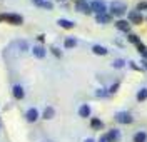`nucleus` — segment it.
Returning <instances> with one entry per match:
<instances>
[{"label": "nucleus", "instance_id": "1", "mask_svg": "<svg viewBox=\"0 0 147 142\" xmlns=\"http://www.w3.org/2000/svg\"><path fill=\"white\" fill-rule=\"evenodd\" d=\"M129 12L127 3L122 2V0H112L109 3V13L112 17H117V19H122L125 13Z\"/></svg>", "mask_w": 147, "mask_h": 142}, {"label": "nucleus", "instance_id": "2", "mask_svg": "<svg viewBox=\"0 0 147 142\" xmlns=\"http://www.w3.org/2000/svg\"><path fill=\"white\" fill-rule=\"evenodd\" d=\"M114 120L117 124H122V125H129V124L134 122V117H132V114L129 110H119L114 115Z\"/></svg>", "mask_w": 147, "mask_h": 142}, {"label": "nucleus", "instance_id": "11", "mask_svg": "<svg viewBox=\"0 0 147 142\" xmlns=\"http://www.w3.org/2000/svg\"><path fill=\"white\" fill-rule=\"evenodd\" d=\"M12 94H13V97H15L17 100H22V99L25 97V90H24V87H22V85L15 84L13 87H12Z\"/></svg>", "mask_w": 147, "mask_h": 142}, {"label": "nucleus", "instance_id": "16", "mask_svg": "<svg viewBox=\"0 0 147 142\" xmlns=\"http://www.w3.org/2000/svg\"><path fill=\"white\" fill-rule=\"evenodd\" d=\"M42 117H44L45 120L54 119V117H55V109H54V107H50V105H49V107H45V109H44V112H42Z\"/></svg>", "mask_w": 147, "mask_h": 142}, {"label": "nucleus", "instance_id": "28", "mask_svg": "<svg viewBox=\"0 0 147 142\" xmlns=\"http://www.w3.org/2000/svg\"><path fill=\"white\" fill-rule=\"evenodd\" d=\"M129 67H130L132 70H137V72H142V67L139 65L137 62H134V60H130V62H129Z\"/></svg>", "mask_w": 147, "mask_h": 142}, {"label": "nucleus", "instance_id": "22", "mask_svg": "<svg viewBox=\"0 0 147 142\" xmlns=\"http://www.w3.org/2000/svg\"><path fill=\"white\" fill-rule=\"evenodd\" d=\"M136 48H137L139 54L142 55V59H144V60H147V45H144V44L140 42V44H137V45H136Z\"/></svg>", "mask_w": 147, "mask_h": 142}, {"label": "nucleus", "instance_id": "7", "mask_svg": "<svg viewBox=\"0 0 147 142\" xmlns=\"http://www.w3.org/2000/svg\"><path fill=\"white\" fill-rule=\"evenodd\" d=\"M75 10L80 12V13H85V15H90V3L89 2H75Z\"/></svg>", "mask_w": 147, "mask_h": 142}, {"label": "nucleus", "instance_id": "19", "mask_svg": "<svg viewBox=\"0 0 147 142\" xmlns=\"http://www.w3.org/2000/svg\"><path fill=\"white\" fill-rule=\"evenodd\" d=\"M57 24H59V27H62V28H67V30H70V28H74V24L72 20H69V19H59L57 20Z\"/></svg>", "mask_w": 147, "mask_h": 142}, {"label": "nucleus", "instance_id": "13", "mask_svg": "<svg viewBox=\"0 0 147 142\" xmlns=\"http://www.w3.org/2000/svg\"><path fill=\"white\" fill-rule=\"evenodd\" d=\"M32 54H34L35 59H44V57L47 55V50H45L44 45H35V47L32 48Z\"/></svg>", "mask_w": 147, "mask_h": 142}, {"label": "nucleus", "instance_id": "37", "mask_svg": "<svg viewBox=\"0 0 147 142\" xmlns=\"http://www.w3.org/2000/svg\"><path fill=\"white\" fill-rule=\"evenodd\" d=\"M146 20H147V19H146Z\"/></svg>", "mask_w": 147, "mask_h": 142}, {"label": "nucleus", "instance_id": "29", "mask_svg": "<svg viewBox=\"0 0 147 142\" xmlns=\"http://www.w3.org/2000/svg\"><path fill=\"white\" fill-rule=\"evenodd\" d=\"M50 52H52V54L57 57V59H60V57H62V52H60V48H57L55 45H52V47H50Z\"/></svg>", "mask_w": 147, "mask_h": 142}, {"label": "nucleus", "instance_id": "12", "mask_svg": "<svg viewBox=\"0 0 147 142\" xmlns=\"http://www.w3.org/2000/svg\"><path fill=\"white\" fill-rule=\"evenodd\" d=\"M92 52H94L95 55L104 57V55H107V54H109V48L104 47V45H100V44H95V45H92Z\"/></svg>", "mask_w": 147, "mask_h": 142}, {"label": "nucleus", "instance_id": "31", "mask_svg": "<svg viewBox=\"0 0 147 142\" xmlns=\"http://www.w3.org/2000/svg\"><path fill=\"white\" fill-rule=\"evenodd\" d=\"M99 142H109L107 141V137H105V134H102L100 137H99Z\"/></svg>", "mask_w": 147, "mask_h": 142}, {"label": "nucleus", "instance_id": "15", "mask_svg": "<svg viewBox=\"0 0 147 142\" xmlns=\"http://www.w3.org/2000/svg\"><path fill=\"white\" fill-rule=\"evenodd\" d=\"M90 127L94 131H102L104 129V122L99 117H90Z\"/></svg>", "mask_w": 147, "mask_h": 142}, {"label": "nucleus", "instance_id": "14", "mask_svg": "<svg viewBox=\"0 0 147 142\" xmlns=\"http://www.w3.org/2000/svg\"><path fill=\"white\" fill-rule=\"evenodd\" d=\"M90 114H92V110H90V105L89 104H82L80 107H79V115H80L82 119L90 117Z\"/></svg>", "mask_w": 147, "mask_h": 142}, {"label": "nucleus", "instance_id": "17", "mask_svg": "<svg viewBox=\"0 0 147 142\" xmlns=\"http://www.w3.org/2000/svg\"><path fill=\"white\" fill-rule=\"evenodd\" d=\"M132 142H147V132L146 131H139V132H136L134 137H132Z\"/></svg>", "mask_w": 147, "mask_h": 142}, {"label": "nucleus", "instance_id": "18", "mask_svg": "<svg viewBox=\"0 0 147 142\" xmlns=\"http://www.w3.org/2000/svg\"><path fill=\"white\" fill-rule=\"evenodd\" d=\"M136 100H137V102H146L147 100V87L139 89L137 94H136Z\"/></svg>", "mask_w": 147, "mask_h": 142}, {"label": "nucleus", "instance_id": "27", "mask_svg": "<svg viewBox=\"0 0 147 142\" xmlns=\"http://www.w3.org/2000/svg\"><path fill=\"white\" fill-rule=\"evenodd\" d=\"M17 45H18V48H20L22 52H27V50H28V44L25 42V40H18Z\"/></svg>", "mask_w": 147, "mask_h": 142}, {"label": "nucleus", "instance_id": "36", "mask_svg": "<svg viewBox=\"0 0 147 142\" xmlns=\"http://www.w3.org/2000/svg\"><path fill=\"white\" fill-rule=\"evenodd\" d=\"M60 2H64V0H60Z\"/></svg>", "mask_w": 147, "mask_h": 142}, {"label": "nucleus", "instance_id": "23", "mask_svg": "<svg viewBox=\"0 0 147 142\" xmlns=\"http://www.w3.org/2000/svg\"><path fill=\"white\" fill-rule=\"evenodd\" d=\"M125 65H127V62H125L124 59H115V60L112 62V67H114V69H124Z\"/></svg>", "mask_w": 147, "mask_h": 142}, {"label": "nucleus", "instance_id": "20", "mask_svg": "<svg viewBox=\"0 0 147 142\" xmlns=\"http://www.w3.org/2000/svg\"><path fill=\"white\" fill-rule=\"evenodd\" d=\"M64 47L65 48H74V47H77V38L75 37H67L64 40Z\"/></svg>", "mask_w": 147, "mask_h": 142}, {"label": "nucleus", "instance_id": "32", "mask_svg": "<svg viewBox=\"0 0 147 142\" xmlns=\"http://www.w3.org/2000/svg\"><path fill=\"white\" fill-rule=\"evenodd\" d=\"M37 38H38V42H44V40H45V35L42 34V35H38V37H37Z\"/></svg>", "mask_w": 147, "mask_h": 142}, {"label": "nucleus", "instance_id": "30", "mask_svg": "<svg viewBox=\"0 0 147 142\" xmlns=\"http://www.w3.org/2000/svg\"><path fill=\"white\" fill-rule=\"evenodd\" d=\"M139 64H140V67H142V70H147V60H144V59H142Z\"/></svg>", "mask_w": 147, "mask_h": 142}, {"label": "nucleus", "instance_id": "26", "mask_svg": "<svg viewBox=\"0 0 147 142\" xmlns=\"http://www.w3.org/2000/svg\"><path fill=\"white\" fill-rule=\"evenodd\" d=\"M120 89V82H114V84L109 87V94L110 95H114V94H117V90Z\"/></svg>", "mask_w": 147, "mask_h": 142}, {"label": "nucleus", "instance_id": "8", "mask_svg": "<svg viewBox=\"0 0 147 142\" xmlns=\"http://www.w3.org/2000/svg\"><path fill=\"white\" fill-rule=\"evenodd\" d=\"M38 117H40V114H38V110H37L35 107H30L27 112H25V120L30 122V124L37 122V119H38Z\"/></svg>", "mask_w": 147, "mask_h": 142}, {"label": "nucleus", "instance_id": "6", "mask_svg": "<svg viewBox=\"0 0 147 142\" xmlns=\"http://www.w3.org/2000/svg\"><path fill=\"white\" fill-rule=\"evenodd\" d=\"M114 25H115L117 30L124 32V34H130V28H132V25L129 24V20H125V19H117L114 22Z\"/></svg>", "mask_w": 147, "mask_h": 142}, {"label": "nucleus", "instance_id": "3", "mask_svg": "<svg viewBox=\"0 0 147 142\" xmlns=\"http://www.w3.org/2000/svg\"><path fill=\"white\" fill-rule=\"evenodd\" d=\"M0 22H7L12 25H22L24 24V17L18 13H0Z\"/></svg>", "mask_w": 147, "mask_h": 142}, {"label": "nucleus", "instance_id": "24", "mask_svg": "<svg viewBox=\"0 0 147 142\" xmlns=\"http://www.w3.org/2000/svg\"><path fill=\"white\" fill-rule=\"evenodd\" d=\"M109 89H97L95 90V97H99V99H104V97H109Z\"/></svg>", "mask_w": 147, "mask_h": 142}, {"label": "nucleus", "instance_id": "9", "mask_svg": "<svg viewBox=\"0 0 147 142\" xmlns=\"http://www.w3.org/2000/svg\"><path fill=\"white\" fill-rule=\"evenodd\" d=\"M105 137H107L109 142H119L120 137H122V134H120L119 129H109V132L105 134Z\"/></svg>", "mask_w": 147, "mask_h": 142}, {"label": "nucleus", "instance_id": "21", "mask_svg": "<svg viewBox=\"0 0 147 142\" xmlns=\"http://www.w3.org/2000/svg\"><path fill=\"white\" fill-rule=\"evenodd\" d=\"M127 42L129 44H132V45H137V44H140V37H139L137 34H127Z\"/></svg>", "mask_w": 147, "mask_h": 142}, {"label": "nucleus", "instance_id": "4", "mask_svg": "<svg viewBox=\"0 0 147 142\" xmlns=\"http://www.w3.org/2000/svg\"><path fill=\"white\" fill-rule=\"evenodd\" d=\"M90 10H92V13H95V15L107 13V12H109V5H107L104 0H92L90 2Z\"/></svg>", "mask_w": 147, "mask_h": 142}, {"label": "nucleus", "instance_id": "35", "mask_svg": "<svg viewBox=\"0 0 147 142\" xmlns=\"http://www.w3.org/2000/svg\"><path fill=\"white\" fill-rule=\"evenodd\" d=\"M0 129H2V124H0Z\"/></svg>", "mask_w": 147, "mask_h": 142}, {"label": "nucleus", "instance_id": "33", "mask_svg": "<svg viewBox=\"0 0 147 142\" xmlns=\"http://www.w3.org/2000/svg\"><path fill=\"white\" fill-rule=\"evenodd\" d=\"M84 142H95V141H94L92 137H89V139H85V141H84Z\"/></svg>", "mask_w": 147, "mask_h": 142}, {"label": "nucleus", "instance_id": "34", "mask_svg": "<svg viewBox=\"0 0 147 142\" xmlns=\"http://www.w3.org/2000/svg\"><path fill=\"white\" fill-rule=\"evenodd\" d=\"M75 2H87V0H75Z\"/></svg>", "mask_w": 147, "mask_h": 142}, {"label": "nucleus", "instance_id": "5", "mask_svg": "<svg viewBox=\"0 0 147 142\" xmlns=\"http://www.w3.org/2000/svg\"><path fill=\"white\" fill-rule=\"evenodd\" d=\"M127 20L130 25H142V22H144V15L139 12V10H129L127 12Z\"/></svg>", "mask_w": 147, "mask_h": 142}, {"label": "nucleus", "instance_id": "25", "mask_svg": "<svg viewBox=\"0 0 147 142\" xmlns=\"http://www.w3.org/2000/svg\"><path fill=\"white\" fill-rule=\"evenodd\" d=\"M136 10H139L140 13H142V12H147V0H142V2H139L137 5H136Z\"/></svg>", "mask_w": 147, "mask_h": 142}, {"label": "nucleus", "instance_id": "10", "mask_svg": "<svg viewBox=\"0 0 147 142\" xmlns=\"http://www.w3.org/2000/svg\"><path fill=\"white\" fill-rule=\"evenodd\" d=\"M112 19H114V17L110 15L109 12H107V13H100V15H95V22L100 24V25H107V24H110Z\"/></svg>", "mask_w": 147, "mask_h": 142}]
</instances>
